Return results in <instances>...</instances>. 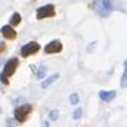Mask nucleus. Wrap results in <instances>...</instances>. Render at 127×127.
<instances>
[{"instance_id":"1","label":"nucleus","mask_w":127,"mask_h":127,"mask_svg":"<svg viewBox=\"0 0 127 127\" xmlns=\"http://www.w3.org/2000/svg\"><path fill=\"white\" fill-rule=\"evenodd\" d=\"M18 57H11V59H8L6 64H5V67H3V71H2V75H0V81L3 83V84H8V78L10 76H13V73L16 71V68H18Z\"/></svg>"},{"instance_id":"2","label":"nucleus","mask_w":127,"mask_h":127,"mask_svg":"<svg viewBox=\"0 0 127 127\" xmlns=\"http://www.w3.org/2000/svg\"><path fill=\"white\" fill-rule=\"evenodd\" d=\"M30 111H32V106L29 105V103H22L21 106H16L14 119L18 122H26V119L29 118V114H30Z\"/></svg>"},{"instance_id":"3","label":"nucleus","mask_w":127,"mask_h":127,"mask_svg":"<svg viewBox=\"0 0 127 127\" xmlns=\"http://www.w3.org/2000/svg\"><path fill=\"white\" fill-rule=\"evenodd\" d=\"M40 51V45L37 41H29L27 45H24L21 48V56L22 57H30V56H33V54H37Z\"/></svg>"},{"instance_id":"4","label":"nucleus","mask_w":127,"mask_h":127,"mask_svg":"<svg viewBox=\"0 0 127 127\" xmlns=\"http://www.w3.org/2000/svg\"><path fill=\"white\" fill-rule=\"evenodd\" d=\"M56 14V8L54 5H43L37 10V19H46V18H53Z\"/></svg>"},{"instance_id":"5","label":"nucleus","mask_w":127,"mask_h":127,"mask_svg":"<svg viewBox=\"0 0 127 127\" xmlns=\"http://www.w3.org/2000/svg\"><path fill=\"white\" fill-rule=\"evenodd\" d=\"M61 51H62V43L59 41V40H53V41H49L45 46L46 54H57V53H61Z\"/></svg>"},{"instance_id":"6","label":"nucleus","mask_w":127,"mask_h":127,"mask_svg":"<svg viewBox=\"0 0 127 127\" xmlns=\"http://www.w3.org/2000/svg\"><path fill=\"white\" fill-rule=\"evenodd\" d=\"M98 2H100V14L108 16L113 11V8H114L113 0H98Z\"/></svg>"},{"instance_id":"7","label":"nucleus","mask_w":127,"mask_h":127,"mask_svg":"<svg viewBox=\"0 0 127 127\" xmlns=\"http://www.w3.org/2000/svg\"><path fill=\"white\" fill-rule=\"evenodd\" d=\"M0 32H2V35L8 40H14L16 38V30L13 29V26H3L2 29H0Z\"/></svg>"},{"instance_id":"8","label":"nucleus","mask_w":127,"mask_h":127,"mask_svg":"<svg viewBox=\"0 0 127 127\" xmlns=\"http://www.w3.org/2000/svg\"><path fill=\"white\" fill-rule=\"evenodd\" d=\"M116 91H100L98 97L102 98V102H111L113 98H116Z\"/></svg>"},{"instance_id":"9","label":"nucleus","mask_w":127,"mask_h":127,"mask_svg":"<svg viewBox=\"0 0 127 127\" xmlns=\"http://www.w3.org/2000/svg\"><path fill=\"white\" fill-rule=\"evenodd\" d=\"M59 76H61V75H59V73H54L53 76L46 78L45 81L41 83V89H46V87H49L51 84H54V83H56V81H57V79H59Z\"/></svg>"},{"instance_id":"10","label":"nucleus","mask_w":127,"mask_h":127,"mask_svg":"<svg viewBox=\"0 0 127 127\" xmlns=\"http://www.w3.org/2000/svg\"><path fill=\"white\" fill-rule=\"evenodd\" d=\"M33 70H35V68H33ZM46 71H48L46 65H45V64H40L38 68L35 70V76H37L38 79H41V78H45V76H46Z\"/></svg>"},{"instance_id":"11","label":"nucleus","mask_w":127,"mask_h":127,"mask_svg":"<svg viewBox=\"0 0 127 127\" xmlns=\"http://www.w3.org/2000/svg\"><path fill=\"white\" fill-rule=\"evenodd\" d=\"M19 22H21V14L19 13H13V16L10 18V26H19Z\"/></svg>"},{"instance_id":"12","label":"nucleus","mask_w":127,"mask_h":127,"mask_svg":"<svg viewBox=\"0 0 127 127\" xmlns=\"http://www.w3.org/2000/svg\"><path fill=\"white\" fill-rule=\"evenodd\" d=\"M68 102L71 103V105H78V102H79V95L76 92H71L70 94V97H68Z\"/></svg>"},{"instance_id":"13","label":"nucleus","mask_w":127,"mask_h":127,"mask_svg":"<svg viewBox=\"0 0 127 127\" xmlns=\"http://www.w3.org/2000/svg\"><path fill=\"white\" fill-rule=\"evenodd\" d=\"M121 87L122 89L127 87V67H124V73H122V78H121Z\"/></svg>"},{"instance_id":"14","label":"nucleus","mask_w":127,"mask_h":127,"mask_svg":"<svg viewBox=\"0 0 127 127\" xmlns=\"http://www.w3.org/2000/svg\"><path fill=\"white\" fill-rule=\"evenodd\" d=\"M59 119V110H51L49 111V121H57Z\"/></svg>"},{"instance_id":"15","label":"nucleus","mask_w":127,"mask_h":127,"mask_svg":"<svg viewBox=\"0 0 127 127\" xmlns=\"http://www.w3.org/2000/svg\"><path fill=\"white\" fill-rule=\"evenodd\" d=\"M81 116H83V110H81V108H76V110L73 111V114H71V118H73L75 121H76V119H79Z\"/></svg>"},{"instance_id":"16","label":"nucleus","mask_w":127,"mask_h":127,"mask_svg":"<svg viewBox=\"0 0 127 127\" xmlns=\"http://www.w3.org/2000/svg\"><path fill=\"white\" fill-rule=\"evenodd\" d=\"M5 53V43H0V54Z\"/></svg>"},{"instance_id":"17","label":"nucleus","mask_w":127,"mask_h":127,"mask_svg":"<svg viewBox=\"0 0 127 127\" xmlns=\"http://www.w3.org/2000/svg\"><path fill=\"white\" fill-rule=\"evenodd\" d=\"M0 113H2V110H0Z\"/></svg>"}]
</instances>
